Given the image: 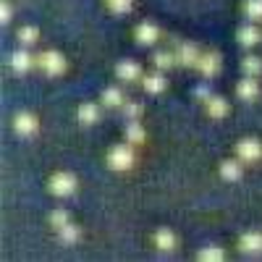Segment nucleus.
<instances>
[{
  "label": "nucleus",
  "instance_id": "f257e3e1",
  "mask_svg": "<svg viewBox=\"0 0 262 262\" xmlns=\"http://www.w3.org/2000/svg\"><path fill=\"white\" fill-rule=\"evenodd\" d=\"M137 155H134V144H116L111 152H107V165H111L113 170H128L131 165H134Z\"/></svg>",
  "mask_w": 262,
  "mask_h": 262
},
{
  "label": "nucleus",
  "instance_id": "f03ea898",
  "mask_svg": "<svg viewBox=\"0 0 262 262\" xmlns=\"http://www.w3.org/2000/svg\"><path fill=\"white\" fill-rule=\"evenodd\" d=\"M37 66H39V69L45 71L48 76H58V74L66 71V60H63V55L55 53V50H48V53L37 55Z\"/></svg>",
  "mask_w": 262,
  "mask_h": 262
},
{
  "label": "nucleus",
  "instance_id": "7ed1b4c3",
  "mask_svg": "<svg viewBox=\"0 0 262 262\" xmlns=\"http://www.w3.org/2000/svg\"><path fill=\"white\" fill-rule=\"evenodd\" d=\"M236 158L242 163H257L262 158V144L257 139H242L236 142Z\"/></svg>",
  "mask_w": 262,
  "mask_h": 262
},
{
  "label": "nucleus",
  "instance_id": "20e7f679",
  "mask_svg": "<svg viewBox=\"0 0 262 262\" xmlns=\"http://www.w3.org/2000/svg\"><path fill=\"white\" fill-rule=\"evenodd\" d=\"M200 58H202V53H200V48H196L194 42H181L179 50H176V63L184 66V69H196Z\"/></svg>",
  "mask_w": 262,
  "mask_h": 262
},
{
  "label": "nucleus",
  "instance_id": "39448f33",
  "mask_svg": "<svg viewBox=\"0 0 262 262\" xmlns=\"http://www.w3.org/2000/svg\"><path fill=\"white\" fill-rule=\"evenodd\" d=\"M50 191L55 196H71L76 191V179L71 176V173H55V176L50 179Z\"/></svg>",
  "mask_w": 262,
  "mask_h": 262
},
{
  "label": "nucleus",
  "instance_id": "423d86ee",
  "mask_svg": "<svg viewBox=\"0 0 262 262\" xmlns=\"http://www.w3.org/2000/svg\"><path fill=\"white\" fill-rule=\"evenodd\" d=\"M196 71H200L205 79L217 76V71H221V55L217 53H202L200 63H196Z\"/></svg>",
  "mask_w": 262,
  "mask_h": 262
},
{
  "label": "nucleus",
  "instance_id": "0eeeda50",
  "mask_svg": "<svg viewBox=\"0 0 262 262\" xmlns=\"http://www.w3.org/2000/svg\"><path fill=\"white\" fill-rule=\"evenodd\" d=\"M13 128H16L18 137H34L37 128H39V123H37V118H34L32 113H18V116L13 118Z\"/></svg>",
  "mask_w": 262,
  "mask_h": 262
},
{
  "label": "nucleus",
  "instance_id": "6e6552de",
  "mask_svg": "<svg viewBox=\"0 0 262 262\" xmlns=\"http://www.w3.org/2000/svg\"><path fill=\"white\" fill-rule=\"evenodd\" d=\"M158 39H160L158 24H152V21H142V24L137 27V42H139V45H155Z\"/></svg>",
  "mask_w": 262,
  "mask_h": 262
},
{
  "label": "nucleus",
  "instance_id": "1a4fd4ad",
  "mask_svg": "<svg viewBox=\"0 0 262 262\" xmlns=\"http://www.w3.org/2000/svg\"><path fill=\"white\" fill-rule=\"evenodd\" d=\"M116 76H118L121 81L131 84V81L142 79V66H139V63H134V60H123V63H118V66H116Z\"/></svg>",
  "mask_w": 262,
  "mask_h": 262
},
{
  "label": "nucleus",
  "instance_id": "9d476101",
  "mask_svg": "<svg viewBox=\"0 0 262 262\" xmlns=\"http://www.w3.org/2000/svg\"><path fill=\"white\" fill-rule=\"evenodd\" d=\"M244 254H262V233L259 231H247L238 242Z\"/></svg>",
  "mask_w": 262,
  "mask_h": 262
},
{
  "label": "nucleus",
  "instance_id": "9b49d317",
  "mask_svg": "<svg viewBox=\"0 0 262 262\" xmlns=\"http://www.w3.org/2000/svg\"><path fill=\"white\" fill-rule=\"evenodd\" d=\"M236 95L242 97V100H247V102L257 100V95H259V84H257V79H254V76H244L242 81H238V86H236Z\"/></svg>",
  "mask_w": 262,
  "mask_h": 262
},
{
  "label": "nucleus",
  "instance_id": "f8f14e48",
  "mask_svg": "<svg viewBox=\"0 0 262 262\" xmlns=\"http://www.w3.org/2000/svg\"><path fill=\"white\" fill-rule=\"evenodd\" d=\"M37 60L24 50V48H21V50H16L13 55H11V69L16 71V74H27V71H32V66H34Z\"/></svg>",
  "mask_w": 262,
  "mask_h": 262
},
{
  "label": "nucleus",
  "instance_id": "ddd939ff",
  "mask_svg": "<svg viewBox=\"0 0 262 262\" xmlns=\"http://www.w3.org/2000/svg\"><path fill=\"white\" fill-rule=\"evenodd\" d=\"M205 111L210 118H226L228 116V102L223 97H217V95H210L205 100Z\"/></svg>",
  "mask_w": 262,
  "mask_h": 262
},
{
  "label": "nucleus",
  "instance_id": "4468645a",
  "mask_svg": "<svg viewBox=\"0 0 262 262\" xmlns=\"http://www.w3.org/2000/svg\"><path fill=\"white\" fill-rule=\"evenodd\" d=\"M144 81V90L149 92V95H160L165 86H168V79L163 76V71H152V74H147V76H142Z\"/></svg>",
  "mask_w": 262,
  "mask_h": 262
},
{
  "label": "nucleus",
  "instance_id": "2eb2a0df",
  "mask_svg": "<svg viewBox=\"0 0 262 262\" xmlns=\"http://www.w3.org/2000/svg\"><path fill=\"white\" fill-rule=\"evenodd\" d=\"M244 176V168H242V160H223L221 163V179H226V181H238Z\"/></svg>",
  "mask_w": 262,
  "mask_h": 262
},
{
  "label": "nucleus",
  "instance_id": "dca6fc26",
  "mask_svg": "<svg viewBox=\"0 0 262 262\" xmlns=\"http://www.w3.org/2000/svg\"><path fill=\"white\" fill-rule=\"evenodd\" d=\"M126 102V95L121 86H105L102 90V105L105 107H123Z\"/></svg>",
  "mask_w": 262,
  "mask_h": 262
},
{
  "label": "nucleus",
  "instance_id": "f3484780",
  "mask_svg": "<svg viewBox=\"0 0 262 262\" xmlns=\"http://www.w3.org/2000/svg\"><path fill=\"white\" fill-rule=\"evenodd\" d=\"M123 137H126L128 144H142V142L147 139V131H144V126H142L139 121H128V123H126V131H123Z\"/></svg>",
  "mask_w": 262,
  "mask_h": 262
},
{
  "label": "nucleus",
  "instance_id": "a211bd4d",
  "mask_svg": "<svg viewBox=\"0 0 262 262\" xmlns=\"http://www.w3.org/2000/svg\"><path fill=\"white\" fill-rule=\"evenodd\" d=\"M155 247L160 252H173V249H176V233L168 231V228H160L155 233Z\"/></svg>",
  "mask_w": 262,
  "mask_h": 262
},
{
  "label": "nucleus",
  "instance_id": "6ab92c4d",
  "mask_svg": "<svg viewBox=\"0 0 262 262\" xmlns=\"http://www.w3.org/2000/svg\"><path fill=\"white\" fill-rule=\"evenodd\" d=\"M79 121H81L84 126L97 123V121H100V107H97L95 102H84V105H79Z\"/></svg>",
  "mask_w": 262,
  "mask_h": 262
},
{
  "label": "nucleus",
  "instance_id": "aec40b11",
  "mask_svg": "<svg viewBox=\"0 0 262 262\" xmlns=\"http://www.w3.org/2000/svg\"><path fill=\"white\" fill-rule=\"evenodd\" d=\"M259 29L257 27H252V24H247V27H242V29H238V42H242V45L244 48H254L257 45V42H259Z\"/></svg>",
  "mask_w": 262,
  "mask_h": 262
},
{
  "label": "nucleus",
  "instance_id": "412c9836",
  "mask_svg": "<svg viewBox=\"0 0 262 262\" xmlns=\"http://www.w3.org/2000/svg\"><path fill=\"white\" fill-rule=\"evenodd\" d=\"M58 238H60V242L63 244H76L79 242V238H81V231H79V226H74V223H66L63 228H58Z\"/></svg>",
  "mask_w": 262,
  "mask_h": 262
},
{
  "label": "nucleus",
  "instance_id": "4be33fe9",
  "mask_svg": "<svg viewBox=\"0 0 262 262\" xmlns=\"http://www.w3.org/2000/svg\"><path fill=\"white\" fill-rule=\"evenodd\" d=\"M16 39H18L21 48H32L34 42L39 39V32H37V27H21L18 34H16Z\"/></svg>",
  "mask_w": 262,
  "mask_h": 262
},
{
  "label": "nucleus",
  "instance_id": "5701e85b",
  "mask_svg": "<svg viewBox=\"0 0 262 262\" xmlns=\"http://www.w3.org/2000/svg\"><path fill=\"white\" fill-rule=\"evenodd\" d=\"M242 69H244L247 76H254V79H257V76L262 74V60H259L257 55H247V58L242 60Z\"/></svg>",
  "mask_w": 262,
  "mask_h": 262
},
{
  "label": "nucleus",
  "instance_id": "b1692460",
  "mask_svg": "<svg viewBox=\"0 0 262 262\" xmlns=\"http://www.w3.org/2000/svg\"><path fill=\"white\" fill-rule=\"evenodd\" d=\"M121 111H123V118H126V121H139V118H142V111H144V107H142L139 102H131V100H126Z\"/></svg>",
  "mask_w": 262,
  "mask_h": 262
},
{
  "label": "nucleus",
  "instance_id": "393cba45",
  "mask_svg": "<svg viewBox=\"0 0 262 262\" xmlns=\"http://www.w3.org/2000/svg\"><path fill=\"white\" fill-rule=\"evenodd\" d=\"M244 13H247L249 21H262V0H247Z\"/></svg>",
  "mask_w": 262,
  "mask_h": 262
},
{
  "label": "nucleus",
  "instance_id": "a878e982",
  "mask_svg": "<svg viewBox=\"0 0 262 262\" xmlns=\"http://www.w3.org/2000/svg\"><path fill=\"white\" fill-rule=\"evenodd\" d=\"M170 66H176V53H158L155 55V69L158 71H168Z\"/></svg>",
  "mask_w": 262,
  "mask_h": 262
},
{
  "label": "nucleus",
  "instance_id": "bb28decb",
  "mask_svg": "<svg viewBox=\"0 0 262 262\" xmlns=\"http://www.w3.org/2000/svg\"><path fill=\"white\" fill-rule=\"evenodd\" d=\"M200 259L202 262H221V259H226V252L221 247H207L200 252Z\"/></svg>",
  "mask_w": 262,
  "mask_h": 262
},
{
  "label": "nucleus",
  "instance_id": "cd10ccee",
  "mask_svg": "<svg viewBox=\"0 0 262 262\" xmlns=\"http://www.w3.org/2000/svg\"><path fill=\"white\" fill-rule=\"evenodd\" d=\"M66 223H71V217H69V212H66L63 207H60V210H53V212H50V226H53L55 231H58V228H63Z\"/></svg>",
  "mask_w": 262,
  "mask_h": 262
},
{
  "label": "nucleus",
  "instance_id": "c85d7f7f",
  "mask_svg": "<svg viewBox=\"0 0 262 262\" xmlns=\"http://www.w3.org/2000/svg\"><path fill=\"white\" fill-rule=\"evenodd\" d=\"M105 3L113 13H128L131 11V0H105Z\"/></svg>",
  "mask_w": 262,
  "mask_h": 262
},
{
  "label": "nucleus",
  "instance_id": "c756f323",
  "mask_svg": "<svg viewBox=\"0 0 262 262\" xmlns=\"http://www.w3.org/2000/svg\"><path fill=\"white\" fill-rule=\"evenodd\" d=\"M11 16H13V11H11V3H8V0H3V6H0V21H3V24H8V21H11Z\"/></svg>",
  "mask_w": 262,
  "mask_h": 262
},
{
  "label": "nucleus",
  "instance_id": "7c9ffc66",
  "mask_svg": "<svg viewBox=\"0 0 262 262\" xmlns=\"http://www.w3.org/2000/svg\"><path fill=\"white\" fill-rule=\"evenodd\" d=\"M196 97H200V100H207V97H210V90H207L205 84H202V86H196Z\"/></svg>",
  "mask_w": 262,
  "mask_h": 262
}]
</instances>
